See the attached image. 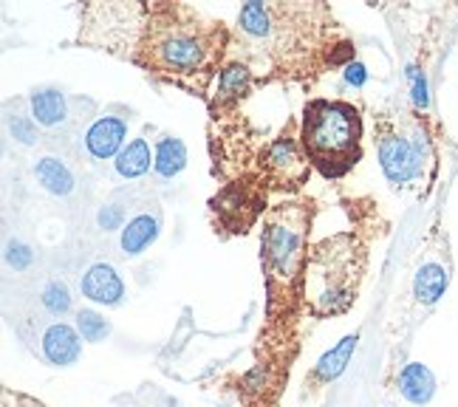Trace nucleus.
Instances as JSON below:
<instances>
[{"instance_id":"obj_1","label":"nucleus","mask_w":458,"mask_h":407,"mask_svg":"<svg viewBox=\"0 0 458 407\" xmlns=\"http://www.w3.org/2000/svg\"><path fill=\"white\" fill-rule=\"evenodd\" d=\"M229 57L250 65L263 85L314 82L326 71L351 65L354 40L328 4L241 6Z\"/></svg>"},{"instance_id":"obj_2","label":"nucleus","mask_w":458,"mask_h":407,"mask_svg":"<svg viewBox=\"0 0 458 407\" xmlns=\"http://www.w3.org/2000/svg\"><path fill=\"white\" fill-rule=\"evenodd\" d=\"M229 51L233 31L224 21H213L187 4L156 0L148 4L133 65L153 80L184 88L187 94L209 102V85L226 65Z\"/></svg>"},{"instance_id":"obj_3","label":"nucleus","mask_w":458,"mask_h":407,"mask_svg":"<svg viewBox=\"0 0 458 407\" xmlns=\"http://www.w3.org/2000/svg\"><path fill=\"white\" fill-rule=\"evenodd\" d=\"M314 201L294 199L269 207L260 229V267L267 277V334L284 337L303 306V277L309 260V235L314 224Z\"/></svg>"},{"instance_id":"obj_4","label":"nucleus","mask_w":458,"mask_h":407,"mask_svg":"<svg viewBox=\"0 0 458 407\" xmlns=\"http://www.w3.org/2000/svg\"><path fill=\"white\" fill-rule=\"evenodd\" d=\"M374 141L379 167L391 187L428 196L438 170L436 139L428 119L411 108L382 111L374 116Z\"/></svg>"},{"instance_id":"obj_5","label":"nucleus","mask_w":458,"mask_h":407,"mask_svg":"<svg viewBox=\"0 0 458 407\" xmlns=\"http://www.w3.org/2000/svg\"><path fill=\"white\" fill-rule=\"evenodd\" d=\"M368 269V246L357 233L317 241L309 250L303 306L311 317H337L357 303Z\"/></svg>"},{"instance_id":"obj_6","label":"nucleus","mask_w":458,"mask_h":407,"mask_svg":"<svg viewBox=\"0 0 458 407\" xmlns=\"http://www.w3.org/2000/svg\"><path fill=\"white\" fill-rule=\"evenodd\" d=\"M301 145L323 179H343L362 162V114L345 99H309L301 116Z\"/></svg>"},{"instance_id":"obj_7","label":"nucleus","mask_w":458,"mask_h":407,"mask_svg":"<svg viewBox=\"0 0 458 407\" xmlns=\"http://www.w3.org/2000/svg\"><path fill=\"white\" fill-rule=\"evenodd\" d=\"M145 21L148 4H85L77 43L111 51V55L133 63Z\"/></svg>"},{"instance_id":"obj_8","label":"nucleus","mask_w":458,"mask_h":407,"mask_svg":"<svg viewBox=\"0 0 458 407\" xmlns=\"http://www.w3.org/2000/svg\"><path fill=\"white\" fill-rule=\"evenodd\" d=\"M267 201H269V184L260 173H246L233 182H226L209 199V216H213L216 233H221L224 238L246 235L258 224V218L269 212Z\"/></svg>"},{"instance_id":"obj_9","label":"nucleus","mask_w":458,"mask_h":407,"mask_svg":"<svg viewBox=\"0 0 458 407\" xmlns=\"http://www.w3.org/2000/svg\"><path fill=\"white\" fill-rule=\"evenodd\" d=\"M255 170L267 179L269 190L277 192H301L309 184L311 165L301 145V125L294 119H286L280 133L258 148Z\"/></svg>"},{"instance_id":"obj_10","label":"nucleus","mask_w":458,"mask_h":407,"mask_svg":"<svg viewBox=\"0 0 458 407\" xmlns=\"http://www.w3.org/2000/svg\"><path fill=\"white\" fill-rule=\"evenodd\" d=\"M255 88H263L260 77L255 71L241 63V60H233L229 57L226 65L221 68L218 74V88H216V97L209 99V122H218V119H226V116H235L241 102L250 97Z\"/></svg>"},{"instance_id":"obj_11","label":"nucleus","mask_w":458,"mask_h":407,"mask_svg":"<svg viewBox=\"0 0 458 407\" xmlns=\"http://www.w3.org/2000/svg\"><path fill=\"white\" fill-rule=\"evenodd\" d=\"M128 119L125 116H99L85 133V150L91 153L97 162L105 158H116L125 148Z\"/></svg>"},{"instance_id":"obj_12","label":"nucleus","mask_w":458,"mask_h":407,"mask_svg":"<svg viewBox=\"0 0 458 407\" xmlns=\"http://www.w3.org/2000/svg\"><path fill=\"white\" fill-rule=\"evenodd\" d=\"M40 353L48 365L55 368H72L80 353H82V343H80V331L65 326V323H51L43 337H40Z\"/></svg>"},{"instance_id":"obj_13","label":"nucleus","mask_w":458,"mask_h":407,"mask_svg":"<svg viewBox=\"0 0 458 407\" xmlns=\"http://www.w3.org/2000/svg\"><path fill=\"white\" fill-rule=\"evenodd\" d=\"M80 289L91 303H99V306H119L122 297H125V283H122L116 269L108 267V263H94V267L82 275Z\"/></svg>"},{"instance_id":"obj_14","label":"nucleus","mask_w":458,"mask_h":407,"mask_svg":"<svg viewBox=\"0 0 458 407\" xmlns=\"http://www.w3.org/2000/svg\"><path fill=\"white\" fill-rule=\"evenodd\" d=\"M357 343H360V334H348V337H343L331 351H326L323 357L317 360V365L311 368V374L306 377V387L317 391V387H323V385L337 379L343 370L348 368L351 357H354Z\"/></svg>"},{"instance_id":"obj_15","label":"nucleus","mask_w":458,"mask_h":407,"mask_svg":"<svg viewBox=\"0 0 458 407\" xmlns=\"http://www.w3.org/2000/svg\"><path fill=\"white\" fill-rule=\"evenodd\" d=\"M450 286V269L445 260L428 258L419 263L416 277H413V297L421 306H433Z\"/></svg>"},{"instance_id":"obj_16","label":"nucleus","mask_w":458,"mask_h":407,"mask_svg":"<svg viewBox=\"0 0 458 407\" xmlns=\"http://www.w3.org/2000/svg\"><path fill=\"white\" fill-rule=\"evenodd\" d=\"M158 229H162V212H139L125 226H122V252L136 258L142 255L148 246L158 238Z\"/></svg>"},{"instance_id":"obj_17","label":"nucleus","mask_w":458,"mask_h":407,"mask_svg":"<svg viewBox=\"0 0 458 407\" xmlns=\"http://www.w3.org/2000/svg\"><path fill=\"white\" fill-rule=\"evenodd\" d=\"M399 394L411 404H430V399L436 396V377L430 374V368L421 362L404 365L399 374Z\"/></svg>"},{"instance_id":"obj_18","label":"nucleus","mask_w":458,"mask_h":407,"mask_svg":"<svg viewBox=\"0 0 458 407\" xmlns=\"http://www.w3.org/2000/svg\"><path fill=\"white\" fill-rule=\"evenodd\" d=\"M187 167V148L179 136L162 133L156 139V150H153V170L162 175V179H175L182 170Z\"/></svg>"},{"instance_id":"obj_19","label":"nucleus","mask_w":458,"mask_h":407,"mask_svg":"<svg viewBox=\"0 0 458 407\" xmlns=\"http://www.w3.org/2000/svg\"><path fill=\"white\" fill-rule=\"evenodd\" d=\"M31 119L38 122V125H60V122L68 116V102H65V94L57 91V88H38V91L31 94Z\"/></svg>"},{"instance_id":"obj_20","label":"nucleus","mask_w":458,"mask_h":407,"mask_svg":"<svg viewBox=\"0 0 458 407\" xmlns=\"http://www.w3.org/2000/svg\"><path fill=\"white\" fill-rule=\"evenodd\" d=\"M116 173L122 179H142L153 165V153H150V141L148 139H133L128 141L122 153L116 156Z\"/></svg>"},{"instance_id":"obj_21","label":"nucleus","mask_w":458,"mask_h":407,"mask_svg":"<svg viewBox=\"0 0 458 407\" xmlns=\"http://www.w3.org/2000/svg\"><path fill=\"white\" fill-rule=\"evenodd\" d=\"M34 175H38V182L48 192H55V196H68V192L74 190V175H72V170H68L60 162V158H55V156L40 158V162L34 165Z\"/></svg>"},{"instance_id":"obj_22","label":"nucleus","mask_w":458,"mask_h":407,"mask_svg":"<svg viewBox=\"0 0 458 407\" xmlns=\"http://www.w3.org/2000/svg\"><path fill=\"white\" fill-rule=\"evenodd\" d=\"M77 331L85 343H102L111 334V323L94 309H82L77 311Z\"/></svg>"},{"instance_id":"obj_23","label":"nucleus","mask_w":458,"mask_h":407,"mask_svg":"<svg viewBox=\"0 0 458 407\" xmlns=\"http://www.w3.org/2000/svg\"><path fill=\"white\" fill-rule=\"evenodd\" d=\"M43 306L55 314V317H63L72 311V294H68V286L60 280L48 283V286L43 289Z\"/></svg>"},{"instance_id":"obj_24","label":"nucleus","mask_w":458,"mask_h":407,"mask_svg":"<svg viewBox=\"0 0 458 407\" xmlns=\"http://www.w3.org/2000/svg\"><path fill=\"white\" fill-rule=\"evenodd\" d=\"M0 407H46V404H40L38 399H31V396L14 394L12 387H4V404H0Z\"/></svg>"},{"instance_id":"obj_25","label":"nucleus","mask_w":458,"mask_h":407,"mask_svg":"<svg viewBox=\"0 0 458 407\" xmlns=\"http://www.w3.org/2000/svg\"><path fill=\"white\" fill-rule=\"evenodd\" d=\"M119 224H122V209L119 207H105L102 212H99V226L102 229H119Z\"/></svg>"},{"instance_id":"obj_26","label":"nucleus","mask_w":458,"mask_h":407,"mask_svg":"<svg viewBox=\"0 0 458 407\" xmlns=\"http://www.w3.org/2000/svg\"><path fill=\"white\" fill-rule=\"evenodd\" d=\"M345 80H348L351 85H362V82L368 80L365 65H362V63H351V65H345Z\"/></svg>"},{"instance_id":"obj_27","label":"nucleus","mask_w":458,"mask_h":407,"mask_svg":"<svg viewBox=\"0 0 458 407\" xmlns=\"http://www.w3.org/2000/svg\"><path fill=\"white\" fill-rule=\"evenodd\" d=\"M12 131H14V139H21V141H34V131H31V122H23V119H14L12 122Z\"/></svg>"}]
</instances>
